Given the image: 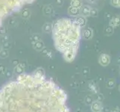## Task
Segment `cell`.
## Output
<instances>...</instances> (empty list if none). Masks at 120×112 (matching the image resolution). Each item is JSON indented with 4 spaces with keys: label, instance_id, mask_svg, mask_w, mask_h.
Listing matches in <instances>:
<instances>
[{
    "label": "cell",
    "instance_id": "obj_15",
    "mask_svg": "<svg viewBox=\"0 0 120 112\" xmlns=\"http://www.w3.org/2000/svg\"><path fill=\"white\" fill-rule=\"evenodd\" d=\"M96 1V0H88V2H90V3H94Z\"/></svg>",
    "mask_w": 120,
    "mask_h": 112
},
{
    "label": "cell",
    "instance_id": "obj_4",
    "mask_svg": "<svg viewBox=\"0 0 120 112\" xmlns=\"http://www.w3.org/2000/svg\"><path fill=\"white\" fill-rule=\"evenodd\" d=\"M120 25V16H115L112 19H110V26L112 27H116Z\"/></svg>",
    "mask_w": 120,
    "mask_h": 112
},
{
    "label": "cell",
    "instance_id": "obj_3",
    "mask_svg": "<svg viewBox=\"0 0 120 112\" xmlns=\"http://www.w3.org/2000/svg\"><path fill=\"white\" fill-rule=\"evenodd\" d=\"M110 58L107 54H103L99 58V64L101 66L106 67V66H107L110 64Z\"/></svg>",
    "mask_w": 120,
    "mask_h": 112
},
{
    "label": "cell",
    "instance_id": "obj_7",
    "mask_svg": "<svg viewBox=\"0 0 120 112\" xmlns=\"http://www.w3.org/2000/svg\"><path fill=\"white\" fill-rule=\"evenodd\" d=\"M113 33V27H112L111 26H109L105 27V34L107 36H110V35H112Z\"/></svg>",
    "mask_w": 120,
    "mask_h": 112
},
{
    "label": "cell",
    "instance_id": "obj_2",
    "mask_svg": "<svg viewBox=\"0 0 120 112\" xmlns=\"http://www.w3.org/2000/svg\"><path fill=\"white\" fill-rule=\"evenodd\" d=\"M35 0H0V26L11 14Z\"/></svg>",
    "mask_w": 120,
    "mask_h": 112
},
{
    "label": "cell",
    "instance_id": "obj_12",
    "mask_svg": "<svg viewBox=\"0 0 120 112\" xmlns=\"http://www.w3.org/2000/svg\"><path fill=\"white\" fill-rule=\"evenodd\" d=\"M110 3L114 7H119V0H110Z\"/></svg>",
    "mask_w": 120,
    "mask_h": 112
},
{
    "label": "cell",
    "instance_id": "obj_18",
    "mask_svg": "<svg viewBox=\"0 0 120 112\" xmlns=\"http://www.w3.org/2000/svg\"><path fill=\"white\" fill-rule=\"evenodd\" d=\"M119 70H120V69H119Z\"/></svg>",
    "mask_w": 120,
    "mask_h": 112
},
{
    "label": "cell",
    "instance_id": "obj_11",
    "mask_svg": "<svg viewBox=\"0 0 120 112\" xmlns=\"http://www.w3.org/2000/svg\"><path fill=\"white\" fill-rule=\"evenodd\" d=\"M90 14L92 16H98V10L96 9V8H93V9H90Z\"/></svg>",
    "mask_w": 120,
    "mask_h": 112
},
{
    "label": "cell",
    "instance_id": "obj_10",
    "mask_svg": "<svg viewBox=\"0 0 120 112\" xmlns=\"http://www.w3.org/2000/svg\"><path fill=\"white\" fill-rule=\"evenodd\" d=\"M82 14H84V16H88L90 14V8L88 6H84V8H83L82 11Z\"/></svg>",
    "mask_w": 120,
    "mask_h": 112
},
{
    "label": "cell",
    "instance_id": "obj_14",
    "mask_svg": "<svg viewBox=\"0 0 120 112\" xmlns=\"http://www.w3.org/2000/svg\"><path fill=\"white\" fill-rule=\"evenodd\" d=\"M110 112H120V111L118 109H114V110H112Z\"/></svg>",
    "mask_w": 120,
    "mask_h": 112
},
{
    "label": "cell",
    "instance_id": "obj_6",
    "mask_svg": "<svg viewBox=\"0 0 120 112\" xmlns=\"http://www.w3.org/2000/svg\"><path fill=\"white\" fill-rule=\"evenodd\" d=\"M93 36V31L90 28H88V29L85 30L84 33V37L86 40H89Z\"/></svg>",
    "mask_w": 120,
    "mask_h": 112
},
{
    "label": "cell",
    "instance_id": "obj_9",
    "mask_svg": "<svg viewBox=\"0 0 120 112\" xmlns=\"http://www.w3.org/2000/svg\"><path fill=\"white\" fill-rule=\"evenodd\" d=\"M115 86V81L113 79H109L107 82V87L108 88H113Z\"/></svg>",
    "mask_w": 120,
    "mask_h": 112
},
{
    "label": "cell",
    "instance_id": "obj_16",
    "mask_svg": "<svg viewBox=\"0 0 120 112\" xmlns=\"http://www.w3.org/2000/svg\"><path fill=\"white\" fill-rule=\"evenodd\" d=\"M119 7H120V0H119Z\"/></svg>",
    "mask_w": 120,
    "mask_h": 112
},
{
    "label": "cell",
    "instance_id": "obj_17",
    "mask_svg": "<svg viewBox=\"0 0 120 112\" xmlns=\"http://www.w3.org/2000/svg\"><path fill=\"white\" fill-rule=\"evenodd\" d=\"M119 90H120V85H119Z\"/></svg>",
    "mask_w": 120,
    "mask_h": 112
},
{
    "label": "cell",
    "instance_id": "obj_5",
    "mask_svg": "<svg viewBox=\"0 0 120 112\" xmlns=\"http://www.w3.org/2000/svg\"><path fill=\"white\" fill-rule=\"evenodd\" d=\"M92 109L94 112H100L102 110V105L99 102H95L92 106Z\"/></svg>",
    "mask_w": 120,
    "mask_h": 112
},
{
    "label": "cell",
    "instance_id": "obj_13",
    "mask_svg": "<svg viewBox=\"0 0 120 112\" xmlns=\"http://www.w3.org/2000/svg\"><path fill=\"white\" fill-rule=\"evenodd\" d=\"M105 16H106V17H108V18H112V15H111L110 13L105 14Z\"/></svg>",
    "mask_w": 120,
    "mask_h": 112
},
{
    "label": "cell",
    "instance_id": "obj_1",
    "mask_svg": "<svg viewBox=\"0 0 120 112\" xmlns=\"http://www.w3.org/2000/svg\"><path fill=\"white\" fill-rule=\"evenodd\" d=\"M0 112H69L67 95L40 73L21 75L0 89Z\"/></svg>",
    "mask_w": 120,
    "mask_h": 112
},
{
    "label": "cell",
    "instance_id": "obj_8",
    "mask_svg": "<svg viewBox=\"0 0 120 112\" xmlns=\"http://www.w3.org/2000/svg\"><path fill=\"white\" fill-rule=\"evenodd\" d=\"M77 23L78 24V26H79L80 27L84 26V25L86 23V19L84 18H83V17H80V18H78Z\"/></svg>",
    "mask_w": 120,
    "mask_h": 112
}]
</instances>
